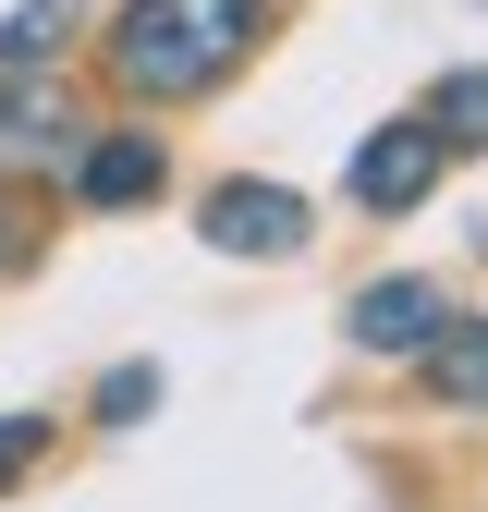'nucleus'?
<instances>
[{
  "instance_id": "obj_8",
  "label": "nucleus",
  "mask_w": 488,
  "mask_h": 512,
  "mask_svg": "<svg viewBox=\"0 0 488 512\" xmlns=\"http://www.w3.org/2000/svg\"><path fill=\"white\" fill-rule=\"evenodd\" d=\"M440 147H488V74H452L440 86Z\"/></svg>"
},
{
  "instance_id": "obj_5",
  "label": "nucleus",
  "mask_w": 488,
  "mask_h": 512,
  "mask_svg": "<svg viewBox=\"0 0 488 512\" xmlns=\"http://www.w3.org/2000/svg\"><path fill=\"white\" fill-rule=\"evenodd\" d=\"M74 196H86V208H135V196H159V147H147V135H98V147L74 159Z\"/></svg>"
},
{
  "instance_id": "obj_2",
  "label": "nucleus",
  "mask_w": 488,
  "mask_h": 512,
  "mask_svg": "<svg viewBox=\"0 0 488 512\" xmlns=\"http://www.w3.org/2000/svg\"><path fill=\"white\" fill-rule=\"evenodd\" d=\"M440 183V122H391L354 147V208H415Z\"/></svg>"
},
{
  "instance_id": "obj_4",
  "label": "nucleus",
  "mask_w": 488,
  "mask_h": 512,
  "mask_svg": "<svg viewBox=\"0 0 488 512\" xmlns=\"http://www.w3.org/2000/svg\"><path fill=\"white\" fill-rule=\"evenodd\" d=\"M440 317H452L440 281H366V293H354V342H366V354H415Z\"/></svg>"
},
{
  "instance_id": "obj_7",
  "label": "nucleus",
  "mask_w": 488,
  "mask_h": 512,
  "mask_svg": "<svg viewBox=\"0 0 488 512\" xmlns=\"http://www.w3.org/2000/svg\"><path fill=\"white\" fill-rule=\"evenodd\" d=\"M61 37H74V0H25V13L0 25V61H13V74H25V61H49Z\"/></svg>"
},
{
  "instance_id": "obj_1",
  "label": "nucleus",
  "mask_w": 488,
  "mask_h": 512,
  "mask_svg": "<svg viewBox=\"0 0 488 512\" xmlns=\"http://www.w3.org/2000/svg\"><path fill=\"white\" fill-rule=\"evenodd\" d=\"M244 37H257V0H135L110 61H122V86L183 98V86H220L244 61Z\"/></svg>"
},
{
  "instance_id": "obj_6",
  "label": "nucleus",
  "mask_w": 488,
  "mask_h": 512,
  "mask_svg": "<svg viewBox=\"0 0 488 512\" xmlns=\"http://www.w3.org/2000/svg\"><path fill=\"white\" fill-rule=\"evenodd\" d=\"M427 378H440V403H488V317H440V330H427Z\"/></svg>"
},
{
  "instance_id": "obj_3",
  "label": "nucleus",
  "mask_w": 488,
  "mask_h": 512,
  "mask_svg": "<svg viewBox=\"0 0 488 512\" xmlns=\"http://www.w3.org/2000/svg\"><path fill=\"white\" fill-rule=\"evenodd\" d=\"M208 244L220 256H293L305 244V208L281 196V183H220V196H208Z\"/></svg>"
},
{
  "instance_id": "obj_10",
  "label": "nucleus",
  "mask_w": 488,
  "mask_h": 512,
  "mask_svg": "<svg viewBox=\"0 0 488 512\" xmlns=\"http://www.w3.org/2000/svg\"><path fill=\"white\" fill-rule=\"evenodd\" d=\"M37 452H49V427H37V415H0V488L37 476Z\"/></svg>"
},
{
  "instance_id": "obj_12",
  "label": "nucleus",
  "mask_w": 488,
  "mask_h": 512,
  "mask_svg": "<svg viewBox=\"0 0 488 512\" xmlns=\"http://www.w3.org/2000/svg\"><path fill=\"white\" fill-rule=\"evenodd\" d=\"M0 256H13V220H0Z\"/></svg>"
},
{
  "instance_id": "obj_9",
  "label": "nucleus",
  "mask_w": 488,
  "mask_h": 512,
  "mask_svg": "<svg viewBox=\"0 0 488 512\" xmlns=\"http://www.w3.org/2000/svg\"><path fill=\"white\" fill-rule=\"evenodd\" d=\"M0 147H61V110L49 98H0Z\"/></svg>"
},
{
  "instance_id": "obj_11",
  "label": "nucleus",
  "mask_w": 488,
  "mask_h": 512,
  "mask_svg": "<svg viewBox=\"0 0 488 512\" xmlns=\"http://www.w3.org/2000/svg\"><path fill=\"white\" fill-rule=\"evenodd\" d=\"M147 403H159V378H147V366H110V391H98V415H110V427H135Z\"/></svg>"
}]
</instances>
